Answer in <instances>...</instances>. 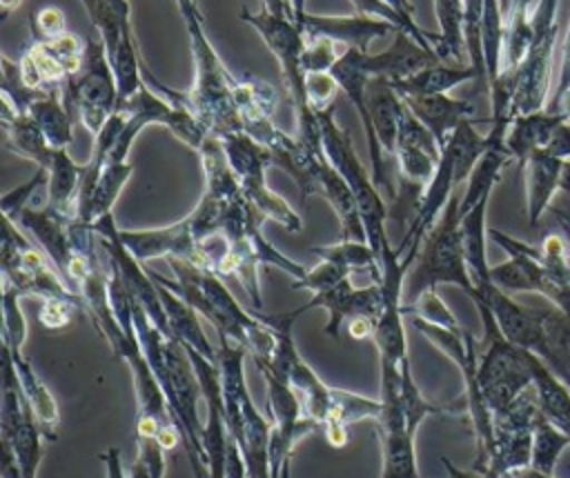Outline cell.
Instances as JSON below:
<instances>
[{"instance_id":"cell-1","label":"cell","mask_w":570,"mask_h":478,"mask_svg":"<svg viewBox=\"0 0 570 478\" xmlns=\"http://www.w3.org/2000/svg\"><path fill=\"white\" fill-rule=\"evenodd\" d=\"M169 267L174 269L176 280H167L158 271L156 276L176 293H180L207 322H212L218 338L243 345L256 367H263L272 360L276 347L272 327L265 325L254 311L240 307L220 276L178 258H169Z\"/></svg>"},{"instance_id":"cell-2","label":"cell","mask_w":570,"mask_h":478,"mask_svg":"<svg viewBox=\"0 0 570 478\" xmlns=\"http://www.w3.org/2000/svg\"><path fill=\"white\" fill-rule=\"evenodd\" d=\"M557 38L559 0H537L534 33L523 60L514 69H503L488 89L492 122L510 125L519 116L546 109Z\"/></svg>"},{"instance_id":"cell-3","label":"cell","mask_w":570,"mask_h":478,"mask_svg":"<svg viewBox=\"0 0 570 478\" xmlns=\"http://www.w3.org/2000/svg\"><path fill=\"white\" fill-rule=\"evenodd\" d=\"M185 20L194 60V84L187 91V104L209 136H225L232 131H243V120L236 107V89L240 78H236L203 29V13L196 0L178 4Z\"/></svg>"},{"instance_id":"cell-4","label":"cell","mask_w":570,"mask_h":478,"mask_svg":"<svg viewBox=\"0 0 570 478\" xmlns=\"http://www.w3.org/2000/svg\"><path fill=\"white\" fill-rule=\"evenodd\" d=\"M247 349L234 340L218 338V369L225 405V422L236 440L249 478H269V425L256 409L245 385Z\"/></svg>"},{"instance_id":"cell-5","label":"cell","mask_w":570,"mask_h":478,"mask_svg":"<svg viewBox=\"0 0 570 478\" xmlns=\"http://www.w3.org/2000/svg\"><path fill=\"white\" fill-rule=\"evenodd\" d=\"M238 18L254 27L272 56L276 58L281 67V78L287 89V98L292 102L294 116H296V136L307 142L312 149L323 151V136H321V122L316 111L309 107L307 91H305V69L301 62L303 49H305V36L301 27L283 13H272L267 9H261L256 13L240 9Z\"/></svg>"},{"instance_id":"cell-6","label":"cell","mask_w":570,"mask_h":478,"mask_svg":"<svg viewBox=\"0 0 570 478\" xmlns=\"http://www.w3.org/2000/svg\"><path fill=\"white\" fill-rule=\"evenodd\" d=\"M459 202V196H452L425 236L416 260L405 276L403 305L414 302L423 291L436 289L439 285H456L470 296L474 293V282L463 253Z\"/></svg>"},{"instance_id":"cell-7","label":"cell","mask_w":570,"mask_h":478,"mask_svg":"<svg viewBox=\"0 0 570 478\" xmlns=\"http://www.w3.org/2000/svg\"><path fill=\"white\" fill-rule=\"evenodd\" d=\"M334 113H336V107L316 111L318 122H321L323 151H325L327 160L343 173V178L352 187L356 202H358L361 218H363L367 242L381 256L383 249L390 245L387 233H385V220L390 218V209H387L372 173H367V169L358 160L350 133L336 122Z\"/></svg>"},{"instance_id":"cell-8","label":"cell","mask_w":570,"mask_h":478,"mask_svg":"<svg viewBox=\"0 0 570 478\" xmlns=\"http://www.w3.org/2000/svg\"><path fill=\"white\" fill-rule=\"evenodd\" d=\"M2 282L11 285L20 296L69 300L85 309L82 296L62 280L45 251L27 240L20 227L7 218H2Z\"/></svg>"},{"instance_id":"cell-9","label":"cell","mask_w":570,"mask_h":478,"mask_svg":"<svg viewBox=\"0 0 570 478\" xmlns=\"http://www.w3.org/2000/svg\"><path fill=\"white\" fill-rule=\"evenodd\" d=\"M441 160V147L434 136L421 125V120L405 107L399 120V138L394 151V167L399 173V191L394 198V209L390 216L403 220L410 211L416 213L419 202L432 182Z\"/></svg>"},{"instance_id":"cell-10","label":"cell","mask_w":570,"mask_h":478,"mask_svg":"<svg viewBox=\"0 0 570 478\" xmlns=\"http://www.w3.org/2000/svg\"><path fill=\"white\" fill-rule=\"evenodd\" d=\"M218 140L223 142L229 167L238 178L245 198L265 216V220L269 218L292 233L303 231L301 216L265 182V173L272 167V156L267 147H263L245 131H232L220 136Z\"/></svg>"},{"instance_id":"cell-11","label":"cell","mask_w":570,"mask_h":478,"mask_svg":"<svg viewBox=\"0 0 570 478\" xmlns=\"http://www.w3.org/2000/svg\"><path fill=\"white\" fill-rule=\"evenodd\" d=\"M60 93L91 136H98L107 120L116 113L118 84L100 38L87 42L82 69L67 80Z\"/></svg>"},{"instance_id":"cell-12","label":"cell","mask_w":570,"mask_h":478,"mask_svg":"<svg viewBox=\"0 0 570 478\" xmlns=\"http://www.w3.org/2000/svg\"><path fill=\"white\" fill-rule=\"evenodd\" d=\"M40 425L22 394L13 360L9 349L2 345V407H0V440L9 442L20 471L24 478H36V467L40 462Z\"/></svg>"},{"instance_id":"cell-13","label":"cell","mask_w":570,"mask_h":478,"mask_svg":"<svg viewBox=\"0 0 570 478\" xmlns=\"http://www.w3.org/2000/svg\"><path fill=\"white\" fill-rule=\"evenodd\" d=\"M267 387V407H269V469L272 478H287L289 476V458L294 451V442L316 429L305 416L303 402L298 394L281 378L272 374H263Z\"/></svg>"},{"instance_id":"cell-14","label":"cell","mask_w":570,"mask_h":478,"mask_svg":"<svg viewBox=\"0 0 570 478\" xmlns=\"http://www.w3.org/2000/svg\"><path fill=\"white\" fill-rule=\"evenodd\" d=\"M365 100H367V113H370L372 131H374V145L367 149L370 162H372V178H374L376 187L387 191L390 198L394 200L396 191L392 189V182L387 176V160L394 162L403 98L394 91L390 80L374 78L367 84Z\"/></svg>"},{"instance_id":"cell-15","label":"cell","mask_w":570,"mask_h":478,"mask_svg":"<svg viewBox=\"0 0 570 478\" xmlns=\"http://www.w3.org/2000/svg\"><path fill=\"white\" fill-rule=\"evenodd\" d=\"M325 309L330 313L327 325H325V333L332 338H338V331L343 325H347L350 320H379L381 309H383V287L381 282H372L367 287H354L350 282V278L341 280L338 285L312 293V298L296 307L298 313H305L309 309Z\"/></svg>"},{"instance_id":"cell-16","label":"cell","mask_w":570,"mask_h":478,"mask_svg":"<svg viewBox=\"0 0 570 478\" xmlns=\"http://www.w3.org/2000/svg\"><path fill=\"white\" fill-rule=\"evenodd\" d=\"M120 240L138 262H149L156 258H178L191 262L196 253V233L189 216L154 229H120Z\"/></svg>"},{"instance_id":"cell-17","label":"cell","mask_w":570,"mask_h":478,"mask_svg":"<svg viewBox=\"0 0 570 478\" xmlns=\"http://www.w3.org/2000/svg\"><path fill=\"white\" fill-rule=\"evenodd\" d=\"M303 36L307 38H332L341 42L347 49H361L367 51L372 40L385 38L390 33L401 31L396 24L383 18L374 16H363V13H352V16H316V13H305L303 20L298 22Z\"/></svg>"},{"instance_id":"cell-18","label":"cell","mask_w":570,"mask_h":478,"mask_svg":"<svg viewBox=\"0 0 570 478\" xmlns=\"http://www.w3.org/2000/svg\"><path fill=\"white\" fill-rule=\"evenodd\" d=\"M443 62L434 51L421 47L412 36H407L405 31H396L394 33V42L392 47H387L385 51L379 53H363V67L370 76V80L374 78H383L390 82H399L430 64Z\"/></svg>"},{"instance_id":"cell-19","label":"cell","mask_w":570,"mask_h":478,"mask_svg":"<svg viewBox=\"0 0 570 478\" xmlns=\"http://www.w3.org/2000/svg\"><path fill=\"white\" fill-rule=\"evenodd\" d=\"M403 102L421 120V125L434 136L441 151L445 149L448 140L459 129V125L465 120H472L476 111L474 100H461L448 93L405 96Z\"/></svg>"},{"instance_id":"cell-20","label":"cell","mask_w":570,"mask_h":478,"mask_svg":"<svg viewBox=\"0 0 570 478\" xmlns=\"http://www.w3.org/2000/svg\"><path fill=\"white\" fill-rule=\"evenodd\" d=\"M147 271H149L151 280L158 287V293H160V300H163V307H165V313H167V322H169V329L176 336V340L185 349H194L200 356L218 362V347L214 349V345L207 340V336L203 331V325H200V318H198L200 313L180 293H176L171 287H167L156 276L154 269H147Z\"/></svg>"},{"instance_id":"cell-21","label":"cell","mask_w":570,"mask_h":478,"mask_svg":"<svg viewBox=\"0 0 570 478\" xmlns=\"http://www.w3.org/2000/svg\"><path fill=\"white\" fill-rule=\"evenodd\" d=\"M476 82L479 84V73L472 64H461V62H436L430 64L399 82H390L394 91L405 98V96H436V93H450L456 84L463 82Z\"/></svg>"},{"instance_id":"cell-22","label":"cell","mask_w":570,"mask_h":478,"mask_svg":"<svg viewBox=\"0 0 570 478\" xmlns=\"http://www.w3.org/2000/svg\"><path fill=\"white\" fill-rule=\"evenodd\" d=\"M9 353H11V360H13V367H16L20 387H22V394H24V398H27V402H29V407H31L38 425H40L42 436L47 440H56L58 438V427H60V414H58V402H56L53 394L38 378V374L33 371L29 360L22 356V351L9 349Z\"/></svg>"},{"instance_id":"cell-23","label":"cell","mask_w":570,"mask_h":478,"mask_svg":"<svg viewBox=\"0 0 570 478\" xmlns=\"http://www.w3.org/2000/svg\"><path fill=\"white\" fill-rule=\"evenodd\" d=\"M47 173H49L47 207H51L53 211H58L67 218H76L85 165L73 162L71 156L67 153V149H56Z\"/></svg>"},{"instance_id":"cell-24","label":"cell","mask_w":570,"mask_h":478,"mask_svg":"<svg viewBox=\"0 0 570 478\" xmlns=\"http://www.w3.org/2000/svg\"><path fill=\"white\" fill-rule=\"evenodd\" d=\"M563 120L557 113H550L548 109L519 116L510 122L508 136H505V147L512 156L519 158H530L537 149L548 147L552 133Z\"/></svg>"},{"instance_id":"cell-25","label":"cell","mask_w":570,"mask_h":478,"mask_svg":"<svg viewBox=\"0 0 570 478\" xmlns=\"http://www.w3.org/2000/svg\"><path fill=\"white\" fill-rule=\"evenodd\" d=\"M2 127L7 133V147L13 153L33 160L40 169H49L56 147L49 145L40 125L29 113L2 116Z\"/></svg>"},{"instance_id":"cell-26","label":"cell","mask_w":570,"mask_h":478,"mask_svg":"<svg viewBox=\"0 0 570 478\" xmlns=\"http://www.w3.org/2000/svg\"><path fill=\"white\" fill-rule=\"evenodd\" d=\"M27 113L40 125L49 145L56 149H67L73 140V111L65 102L60 91L40 93L27 109Z\"/></svg>"},{"instance_id":"cell-27","label":"cell","mask_w":570,"mask_h":478,"mask_svg":"<svg viewBox=\"0 0 570 478\" xmlns=\"http://www.w3.org/2000/svg\"><path fill=\"white\" fill-rule=\"evenodd\" d=\"M434 13L439 22L436 56L443 62H461L465 49V4L463 0H434Z\"/></svg>"},{"instance_id":"cell-28","label":"cell","mask_w":570,"mask_h":478,"mask_svg":"<svg viewBox=\"0 0 570 478\" xmlns=\"http://www.w3.org/2000/svg\"><path fill=\"white\" fill-rule=\"evenodd\" d=\"M312 253H316L321 260L334 262L343 269L352 271H367L372 282H381L383 269H381V256L370 247L365 240H341L325 247H312Z\"/></svg>"},{"instance_id":"cell-29","label":"cell","mask_w":570,"mask_h":478,"mask_svg":"<svg viewBox=\"0 0 570 478\" xmlns=\"http://www.w3.org/2000/svg\"><path fill=\"white\" fill-rule=\"evenodd\" d=\"M236 107H238L243 131H245L254 122L274 118V111L278 107V93L265 80H258L254 76H243L236 89Z\"/></svg>"},{"instance_id":"cell-30","label":"cell","mask_w":570,"mask_h":478,"mask_svg":"<svg viewBox=\"0 0 570 478\" xmlns=\"http://www.w3.org/2000/svg\"><path fill=\"white\" fill-rule=\"evenodd\" d=\"M559 169V156H554L550 149H537L530 158H528V180H530V218L534 220L548 196H550V187L552 180L557 176Z\"/></svg>"},{"instance_id":"cell-31","label":"cell","mask_w":570,"mask_h":478,"mask_svg":"<svg viewBox=\"0 0 570 478\" xmlns=\"http://www.w3.org/2000/svg\"><path fill=\"white\" fill-rule=\"evenodd\" d=\"M20 293L2 282V342L13 349V351H22L24 338H27V322L20 309Z\"/></svg>"},{"instance_id":"cell-32","label":"cell","mask_w":570,"mask_h":478,"mask_svg":"<svg viewBox=\"0 0 570 478\" xmlns=\"http://www.w3.org/2000/svg\"><path fill=\"white\" fill-rule=\"evenodd\" d=\"M347 51L341 42L332 38H307L305 36V49L301 56L305 73H318V71H332V67L341 60V56Z\"/></svg>"},{"instance_id":"cell-33","label":"cell","mask_w":570,"mask_h":478,"mask_svg":"<svg viewBox=\"0 0 570 478\" xmlns=\"http://www.w3.org/2000/svg\"><path fill=\"white\" fill-rule=\"evenodd\" d=\"M352 273L334 262H327V260H321L316 267L307 269V273L298 280H292V289H307L312 293H318V291H325L334 285H338L341 280L350 278Z\"/></svg>"},{"instance_id":"cell-34","label":"cell","mask_w":570,"mask_h":478,"mask_svg":"<svg viewBox=\"0 0 570 478\" xmlns=\"http://www.w3.org/2000/svg\"><path fill=\"white\" fill-rule=\"evenodd\" d=\"M47 180H49L47 169H40V167H38V171H36V173L24 182V185H20V187H16V189L7 191V193L2 196V200H0L2 218L13 220V218L24 209V207H29V205H31L33 193H36L42 185H47Z\"/></svg>"},{"instance_id":"cell-35","label":"cell","mask_w":570,"mask_h":478,"mask_svg":"<svg viewBox=\"0 0 570 478\" xmlns=\"http://www.w3.org/2000/svg\"><path fill=\"white\" fill-rule=\"evenodd\" d=\"M338 82L332 76V71H318V73H307L305 78V91L309 107L314 111H323L330 107H336V93H338Z\"/></svg>"},{"instance_id":"cell-36","label":"cell","mask_w":570,"mask_h":478,"mask_svg":"<svg viewBox=\"0 0 570 478\" xmlns=\"http://www.w3.org/2000/svg\"><path fill=\"white\" fill-rule=\"evenodd\" d=\"M31 40H51L67 33V18L58 7H42L29 18Z\"/></svg>"},{"instance_id":"cell-37","label":"cell","mask_w":570,"mask_h":478,"mask_svg":"<svg viewBox=\"0 0 570 478\" xmlns=\"http://www.w3.org/2000/svg\"><path fill=\"white\" fill-rule=\"evenodd\" d=\"M80 307L76 302L69 300H42V309H40V322L47 329H62L71 322L73 311H78Z\"/></svg>"},{"instance_id":"cell-38","label":"cell","mask_w":570,"mask_h":478,"mask_svg":"<svg viewBox=\"0 0 570 478\" xmlns=\"http://www.w3.org/2000/svg\"><path fill=\"white\" fill-rule=\"evenodd\" d=\"M570 87V24H568V33H566V42H563V60H561V78H559V87L554 93H563Z\"/></svg>"},{"instance_id":"cell-39","label":"cell","mask_w":570,"mask_h":478,"mask_svg":"<svg viewBox=\"0 0 570 478\" xmlns=\"http://www.w3.org/2000/svg\"><path fill=\"white\" fill-rule=\"evenodd\" d=\"M263 2V9L272 11V13H283V16H289L292 18V9H289V2L287 0H261Z\"/></svg>"},{"instance_id":"cell-40","label":"cell","mask_w":570,"mask_h":478,"mask_svg":"<svg viewBox=\"0 0 570 478\" xmlns=\"http://www.w3.org/2000/svg\"><path fill=\"white\" fill-rule=\"evenodd\" d=\"M289 2V9H292V20L298 24L303 20V16L307 13L305 11V0H287Z\"/></svg>"},{"instance_id":"cell-41","label":"cell","mask_w":570,"mask_h":478,"mask_svg":"<svg viewBox=\"0 0 570 478\" xmlns=\"http://www.w3.org/2000/svg\"><path fill=\"white\" fill-rule=\"evenodd\" d=\"M385 2H390L394 9H399L401 13H405V16H410V18H414V7H412V2L410 0H385Z\"/></svg>"},{"instance_id":"cell-42","label":"cell","mask_w":570,"mask_h":478,"mask_svg":"<svg viewBox=\"0 0 570 478\" xmlns=\"http://www.w3.org/2000/svg\"><path fill=\"white\" fill-rule=\"evenodd\" d=\"M0 4H2V16L7 18L22 4V0H0Z\"/></svg>"},{"instance_id":"cell-43","label":"cell","mask_w":570,"mask_h":478,"mask_svg":"<svg viewBox=\"0 0 570 478\" xmlns=\"http://www.w3.org/2000/svg\"><path fill=\"white\" fill-rule=\"evenodd\" d=\"M80 2H82V7H85L87 16L94 20V16H96V11H98V2H100V0H80Z\"/></svg>"},{"instance_id":"cell-44","label":"cell","mask_w":570,"mask_h":478,"mask_svg":"<svg viewBox=\"0 0 570 478\" xmlns=\"http://www.w3.org/2000/svg\"><path fill=\"white\" fill-rule=\"evenodd\" d=\"M443 462H445V467H448V471H450V476H452V478H474V476H468V474H463V471L454 469V467H452V462H448L445 458H443Z\"/></svg>"}]
</instances>
